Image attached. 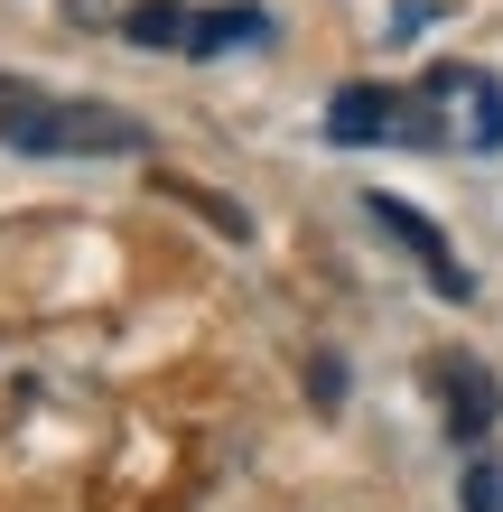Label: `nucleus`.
Returning <instances> with one entry per match:
<instances>
[{
  "mask_svg": "<svg viewBox=\"0 0 503 512\" xmlns=\"http://www.w3.org/2000/svg\"><path fill=\"white\" fill-rule=\"evenodd\" d=\"M364 215H373V224L392 233V243H401L410 261L429 270V289H438V298H457V308H466V298H476V280H466L457 243H448V233H438V224L420 215V205H401V196H382V187H373V196H364Z\"/></svg>",
  "mask_w": 503,
  "mask_h": 512,
  "instance_id": "7ed1b4c3",
  "label": "nucleus"
},
{
  "mask_svg": "<svg viewBox=\"0 0 503 512\" xmlns=\"http://www.w3.org/2000/svg\"><path fill=\"white\" fill-rule=\"evenodd\" d=\"M0 149H19V159H150V122L0 75Z\"/></svg>",
  "mask_w": 503,
  "mask_h": 512,
  "instance_id": "f257e3e1",
  "label": "nucleus"
},
{
  "mask_svg": "<svg viewBox=\"0 0 503 512\" xmlns=\"http://www.w3.org/2000/svg\"><path fill=\"white\" fill-rule=\"evenodd\" d=\"M429 382H438V410H448V438H457V447H485L494 419H503V382H494V364H476V354H448Z\"/></svg>",
  "mask_w": 503,
  "mask_h": 512,
  "instance_id": "20e7f679",
  "label": "nucleus"
},
{
  "mask_svg": "<svg viewBox=\"0 0 503 512\" xmlns=\"http://www.w3.org/2000/svg\"><path fill=\"white\" fill-rule=\"evenodd\" d=\"M420 94H429V112H466V140H476V149H503V84L485 66H429Z\"/></svg>",
  "mask_w": 503,
  "mask_h": 512,
  "instance_id": "39448f33",
  "label": "nucleus"
},
{
  "mask_svg": "<svg viewBox=\"0 0 503 512\" xmlns=\"http://www.w3.org/2000/svg\"><path fill=\"white\" fill-rule=\"evenodd\" d=\"M280 19L261 0H215V10H187V56H233V47H271Z\"/></svg>",
  "mask_w": 503,
  "mask_h": 512,
  "instance_id": "423d86ee",
  "label": "nucleus"
},
{
  "mask_svg": "<svg viewBox=\"0 0 503 512\" xmlns=\"http://www.w3.org/2000/svg\"><path fill=\"white\" fill-rule=\"evenodd\" d=\"M308 391H317V401H345V354H317V364H308Z\"/></svg>",
  "mask_w": 503,
  "mask_h": 512,
  "instance_id": "9d476101",
  "label": "nucleus"
},
{
  "mask_svg": "<svg viewBox=\"0 0 503 512\" xmlns=\"http://www.w3.org/2000/svg\"><path fill=\"white\" fill-rule=\"evenodd\" d=\"M159 196H177V205H187V215H205V224L224 233V243H252V215H243V205H233V196L196 187V177H168V168H159Z\"/></svg>",
  "mask_w": 503,
  "mask_h": 512,
  "instance_id": "6e6552de",
  "label": "nucleus"
},
{
  "mask_svg": "<svg viewBox=\"0 0 503 512\" xmlns=\"http://www.w3.org/2000/svg\"><path fill=\"white\" fill-rule=\"evenodd\" d=\"M327 140L336 149H373V140H401V149H438L448 122L429 112V94H401V84H345L327 103Z\"/></svg>",
  "mask_w": 503,
  "mask_h": 512,
  "instance_id": "f03ea898",
  "label": "nucleus"
},
{
  "mask_svg": "<svg viewBox=\"0 0 503 512\" xmlns=\"http://www.w3.org/2000/svg\"><path fill=\"white\" fill-rule=\"evenodd\" d=\"M122 38H131V47L187 56V0H131V10H122Z\"/></svg>",
  "mask_w": 503,
  "mask_h": 512,
  "instance_id": "0eeeda50",
  "label": "nucleus"
},
{
  "mask_svg": "<svg viewBox=\"0 0 503 512\" xmlns=\"http://www.w3.org/2000/svg\"><path fill=\"white\" fill-rule=\"evenodd\" d=\"M457 494H466V512H503V466H494V457H476Z\"/></svg>",
  "mask_w": 503,
  "mask_h": 512,
  "instance_id": "1a4fd4ad",
  "label": "nucleus"
}]
</instances>
